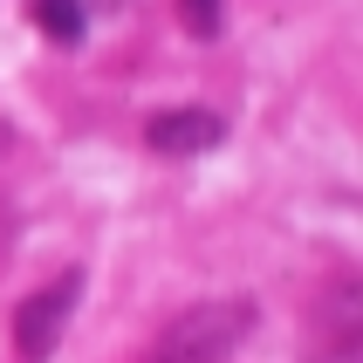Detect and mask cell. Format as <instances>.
Returning a JSON list of instances; mask_svg holds the SVG:
<instances>
[{
  "instance_id": "5",
  "label": "cell",
  "mask_w": 363,
  "mask_h": 363,
  "mask_svg": "<svg viewBox=\"0 0 363 363\" xmlns=\"http://www.w3.org/2000/svg\"><path fill=\"white\" fill-rule=\"evenodd\" d=\"M179 21H185V35H192V41H220L226 0H179Z\"/></svg>"
},
{
  "instance_id": "3",
  "label": "cell",
  "mask_w": 363,
  "mask_h": 363,
  "mask_svg": "<svg viewBox=\"0 0 363 363\" xmlns=\"http://www.w3.org/2000/svg\"><path fill=\"white\" fill-rule=\"evenodd\" d=\"M144 144L164 151V158H199V151L226 144V117L220 110H158L144 123Z\"/></svg>"
},
{
  "instance_id": "4",
  "label": "cell",
  "mask_w": 363,
  "mask_h": 363,
  "mask_svg": "<svg viewBox=\"0 0 363 363\" xmlns=\"http://www.w3.org/2000/svg\"><path fill=\"white\" fill-rule=\"evenodd\" d=\"M28 14H35V28L48 41H62V48H76L82 28H89V21H82V0H28Z\"/></svg>"
},
{
  "instance_id": "2",
  "label": "cell",
  "mask_w": 363,
  "mask_h": 363,
  "mask_svg": "<svg viewBox=\"0 0 363 363\" xmlns=\"http://www.w3.org/2000/svg\"><path fill=\"white\" fill-rule=\"evenodd\" d=\"M76 274H62V281H48L41 295H28L21 302V315H14V343H21V357L28 363H41L48 350L62 343V329H69V308H76Z\"/></svg>"
},
{
  "instance_id": "1",
  "label": "cell",
  "mask_w": 363,
  "mask_h": 363,
  "mask_svg": "<svg viewBox=\"0 0 363 363\" xmlns=\"http://www.w3.org/2000/svg\"><path fill=\"white\" fill-rule=\"evenodd\" d=\"M247 329H254V302H240V295L233 302H199L164 329L158 363H226L247 343Z\"/></svg>"
}]
</instances>
